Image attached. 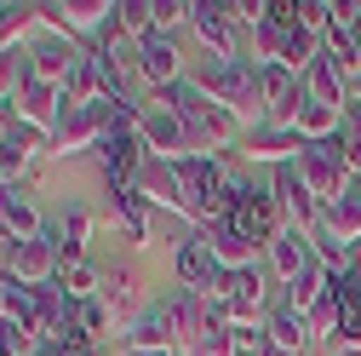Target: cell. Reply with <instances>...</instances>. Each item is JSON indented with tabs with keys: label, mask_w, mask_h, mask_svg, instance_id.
Returning <instances> with one entry per match:
<instances>
[{
	"label": "cell",
	"mask_w": 361,
	"mask_h": 356,
	"mask_svg": "<svg viewBox=\"0 0 361 356\" xmlns=\"http://www.w3.org/2000/svg\"><path fill=\"white\" fill-rule=\"evenodd\" d=\"M258 58L247 52V58H230V64H201L195 69V86L212 98V104H224V109H235L247 126H258L264 121V86H258Z\"/></svg>",
	"instance_id": "1"
},
{
	"label": "cell",
	"mask_w": 361,
	"mask_h": 356,
	"mask_svg": "<svg viewBox=\"0 0 361 356\" xmlns=\"http://www.w3.org/2000/svg\"><path fill=\"white\" fill-rule=\"evenodd\" d=\"M207 304L224 310V322H230V328H264V316L276 310V304H269V282H264L258 264H252V271H224L207 287Z\"/></svg>",
	"instance_id": "2"
},
{
	"label": "cell",
	"mask_w": 361,
	"mask_h": 356,
	"mask_svg": "<svg viewBox=\"0 0 361 356\" xmlns=\"http://www.w3.org/2000/svg\"><path fill=\"white\" fill-rule=\"evenodd\" d=\"M109 98L86 104V109H63L58 132H52V155L58 161H80V155H98V144L109 138Z\"/></svg>",
	"instance_id": "3"
},
{
	"label": "cell",
	"mask_w": 361,
	"mask_h": 356,
	"mask_svg": "<svg viewBox=\"0 0 361 356\" xmlns=\"http://www.w3.org/2000/svg\"><path fill=\"white\" fill-rule=\"evenodd\" d=\"M58 230L47 225V236H35V242H12L6 253H0V276H12L23 287H47L58 282Z\"/></svg>",
	"instance_id": "4"
},
{
	"label": "cell",
	"mask_w": 361,
	"mask_h": 356,
	"mask_svg": "<svg viewBox=\"0 0 361 356\" xmlns=\"http://www.w3.org/2000/svg\"><path fill=\"white\" fill-rule=\"evenodd\" d=\"M98 172H104V190L109 196H121V190H132L138 184V172H144V161H149V150H144V138L138 132H121V126H109V138L98 144Z\"/></svg>",
	"instance_id": "5"
},
{
	"label": "cell",
	"mask_w": 361,
	"mask_h": 356,
	"mask_svg": "<svg viewBox=\"0 0 361 356\" xmlns=\"http://www.w3.org/2000/svg\"><path fill=\"white\" fill-rule=\"evenodd\" d=\"M138 138H144V150H149L155 161H184V155L195 150L190 126L178 121L166 104H155V98H144V126H138Z\"/></svg>",
	"instance_id": "6"
},
{
	"label": "cell",
	"mask_w": 361,
	"mask_h": 356,
	"mask_svg": "<svg viewBox=\"0 0 361 356\" xmlns=\"http://www.w3.org/2000/svg\"><path fill=\"white\" fill-rule=\"evenodd\" d=\"M138 81L149 86V98L184 81V47H178V35H161L155 29V35L138 40Z\"/></svg>",
	"instance_id": "7"
},
{
	"label": "cell",
	"mask_w": 361,
	"mask_h": 356,
	"mask_svg": "<svg viewBox=\"0 0 361 356\" xmlns=\"http://www.w3.org/2000/svg\"><path fill=\"white\" fill-rule=\"evenodd\" d=\"M195 40H201V52L207 64H230V58H247L241 52V29L224 18V0H195V18H190Z\"/></svg>",
	"instance_id": "8"
},
{
	"label": "cell",
	"mask_w": 361,
	"mask_h": 356,
	"mask_svg": "<svg viewBox=\"0 0 361 356\" xmlns=\"http://www.w3.org/2000/svg\"><path fill=\"white\" fill-rule=\"evenodd\" d=\"M269 196H276V207H281L287 225H298V230H315V225H322V201H315V190L298 178V161H287V167L269 172Z\"/></svg>",
	"instance_id": "9"
},
{
	"label": "cell",
	"mask_w": 361,
	"mask_h": 356,
	"mask_svg": "<svg viewBox=\"0 0 361 356\" xmlns=\"http://www.w3.org/2000/svg\"><path fill=\"white\" fill-rule=\"evenodd\" d=\"M86 58V47H75V40H63V35H47L40 29L35 40H29V75L35 81H47V86H69V75H75V64Z\"/></svg>",
	"instance_id": "10"
},
{
	"label": "cell",
	"mask_w": 361,
	"mask_h": 356,
	"mask_svg": "<svg viewBox=\"0 0 361 356\" xmlns=\"http://www.w3.org/2000/svg\"><path fill=\"white\" fill-rule=\"evenodd\" d=\"M247 167H269V172H276V167H287V161H298L304 155V138H298V126H252L247 132V138H241V150H235Z\"/></svg>",
	"instance_id": "11"
},
{
	"label": "cell",
	"mask_w": 361,
	"mask_h": 356,
	"mask_svg": "<svg viewBox=\"0 0 361 356\" xmlns=\"http://www.w3.org/2000/svg\"><path fill=\"white\" fill-rule=\"evenodd\" d=\"M298 178L315 190V201H338L344 190H350V167H344V155H333V144H304V155H298Z\"/></svg>",
	"instance_id": "12"
},
{
	"label": "cell",
	"mask_w": 361,
	"mask_h": 356,
	"mask_svg": "<svg viewBox=\"0 0 361 356\" xmlns=\"http://www.w3.org/2000/svg\"><path fill=\"white\" fill-rule=\"evenodd\" d=\"M218 276H224V271H218V259H212V247H207L201 230H190L184 242L172 247V282H178V287H190V293L207 299V287H212Z\"/></svg>",
	"instance_id": "13"
},
{
	"label": "cell",
	"mask_w": 361,
	"mask_h": 356,
	"mask_svg": "<svg viewBox=\"0 0 361 356\" xmlns=\"http://www.w3.org/2000/svg\"><path fill=\"white\" fill-rule=\"evenodd\" d=\"M115 345H121V356H132V350H178V333H172V322H166V304L155 299V304H144L132 322H121L115 328Z\"/></svg>",
	"instance_id": "14"
},
{
	"label": "cell",
	"mask_w": 361,
	"mask_h": 356,
	"mask_svg": "<svg viewBox=\"0 0 361 356\" xmlns=\"http://www.w3.org/2000/svg\"><path fill=\"white\" fill-rule=\"evenodd\" d=\"M0 236H6V247H12V242H35V236H47V218H40L29 184H23V190H0Z\"/></svg>",
	"instance_id": "15"
},
{
	"label": "cell",
	"mask_w": 361,
	"mask_h": 356,
	"mask_svg": "<svg viewBox=\"0 0 361 356\" xmlns=\"http://www.w3.org/2000/svg\"><path fill=\"white\" fill-rule=\"evenodd\" d=\"M149 196L132 184V190H121V196H109V225H115V236L121 242H132V247H149Z\"/></svg>",
	"instance_id": "16"
},
{
	"label": "cell",
	"mask_w": 361,
	"mask_h": 356,
	"mask_svg": "<svg viewBox=\"0 0 361 356\" xmlns=\"http://www.w3.org/2000/svg\"><path fill=\"white\" fill-rule=\"evenodd\" d=\"M98 299L115 310V322H132L144 310V276L132 271V264H109L104 282H98Z\"/></svg>",
	"instance_id": "17"
},
{
	"label": "cell",
	"mask_w": 361,
	"mask_h": 356,
	"mask_svg": "<svg viewBox=\"0 0 361 356\" xmlns=\"http://www.w3.org/2000/svg\"><path fill=\"white\" fill-rule=\"evenodd\" d=\"M18 121L35 126V132H58V121H63V93L29 75V81H23V93H18Z\"/></svg>",
	"instance_id": "18"
},
{
	"label": "cell",
	"mask_w": 361,
	"mask_h": 356,
	"mask_svg": "<svg viewBox=\"0 0 361 356\" xmlns=\"http://www.w3.org/2000/svg\"><path fill=\"white\" fill-rule=\"evenodd\" d=\"M264 339L276 345L281 356H310V345H315V328H310V316L304 310H287V304H276L264 316Z\"/></svg>",
	"instance_id": "19"
},
{
	"label": "cell",
	"mask_w": 361,
	"mask_h": 356,
	"mask_svg": "<svg viewBox=\"0 0 361 356\" xmlns=\"http://www.w3.org/2000/svg\"><path fill=\"white\" fill-rule=\"evenodd\" d=\"M264 259H269V276H276V282H293V276L304 271V264L315 259V253H310V230H298V225H281V236L264 247Z\"/></svg>",
	"instance_id": "20"
},
{
	"label": "cell",
	"mask_w": 361,
	"mask_h": 356,
	"mask_svg": "<svg viewBox=\"0 0 361 356\" xmlns=\"http://www.w3.org/2000/svg\"><path fill=\"white\" fill-rule=\"evenodd\" d=\"M315 230H327L333 242H344V247L361 253V190H344L338 201H327V207H322V225H315Z\"/></svg>",
	"instance_id": "21"
},
{
	"label": "cell",
	"mask_w": 361,
	"mask_h": 356,
	"mask_svg": "<svg viewBox=\"0 0 361 356\" xmlns=\"http://www.w3.org/2000/svg\"><path fill=\"white\" fill-rule=\"evenodd\" d=\"M201 236H207V247L218 259V271H252V264H258V247L241 242L230 225H201Z\"/></svg>",
	"instance_id": "22"
},
{
	"label": "cell",
	"mask_w": 361,
	"mask_h": 356,
	"mask_svg": "<svg viewBox=\"0 0 361 356\" xmlns=\"http://www.w3.org/2000/svg\"><path fill=\"white\" fill-rule=\"evenodd\" d=\"M40 35V6H23V0H0V52H18Z\"/></svg>",
	"instance_id": "23"
},
{
	"label": "cell",
	"mask_w": 361,
	"mask_h": 356,
	"mask_svg": "<svg viewBox=\"0 0 361 356\" xmlns=\"http://www.w3.org/2000/svg\"><path fill=\"white\" fill-rule=\"evenodd\" d=\"M0 316L18 322V328H29L40 339V293L23 287V282H12V276H0Z\"/></svg>",
	"instance_id": "24"
},
{
	"label": "cell",
	"mask_w": 361,
	"mask_h": 356,
	"mask_svg": "<svg viewBox=\"0 0 361 356\" xmlns=\"http://www.w3.org/2000/svg\"><path fill=\"white\" fill-rule=\"evenodd\" d=\"M247 47H252V58H258V64H281V47H287V23H281V18H269V6H264V18L247 29Z\"/></svg>",
	"instance_id": "25"
},
{
	"label": "cell",
	"mask_w": 361,
	"mask_h": 356,
	"mask_svg": "<svg viewBox=\"0 0 361 356\" xmlns=\"http://www.w3.org/2000/svg\"><path fill=\"white\" fill-rule=\"evenodd\" d=\"M344 132V109H327V104H304V115H298V138L304 144H327V138H338Z\"/></svg>",
	"instance_id": "26"
},
{
	"label": "cell",
	"mask_w": 361,
	"mask_h": 356,
	"mask_svg": "<svg viewBox=\"0 0 361 356\" xmlns=\"http://www.w3.org/2000/svg\"><path fill=\"white\" fill-rule=\"evenodd\" d=\"M98 98H104V75H98L92 58H80L75 75H69V86H63V109H86V104H98Z\"/></svg>",
	"instance_id": "27"
},
{
	"label": "cell",
	"mask_w": 361,
	"mask_h": 356,
	"mask_svg": "<svg viewBox=\"0 0 361 356\" xmlns=\"http://www.w3.org/2000/svg\"><path fill=\"white\" fill-rule=\"evenodd\" d=\"M115 23H121V35L138 47L144 35H155V0H115Z\"/></svg>",
	"instance_id": "28"
},
{
	"label": "cell",
	"mask_w": 361,
	"mask_h": 356,
	"mask_svg": "<svg viewBox=\"0 0 361 356\" xmlns=\"http://www.w3.org/2000/svg\"><path fill=\"white\" fill-rule=\"evenodd\" d=\"M98 282H104V271H98L92 259H80V264H63V271H58V287H63L69 299H92V293H98Z\"/></svg>",
	"instance_id": "29"
},
{
	"label": "cell",
	"mask_w": 361,
	"mask_h": 356,
	"mask_svg": "<svg viewBox=\"0 0 361 356\" xmlns=\"http://www.w3.org/2000/svg\"><path fill=\"white\" fill-rule=\"evenodd\" d=\"M75 328H86L92 339H109V328H121V322H115V310L92 293V299H75Z\"/></svg>",
	"instance_id": "30"
},
{
	"label": "cell",
	"mask_w": 361,
	"mask_h": 356,
	"mask_svg": "<svg viewBox=\"0 0 361 356\" xmlns=\"http://www.w3.org/2000/svg\"><path fill=\"white\" fill-rule=\"evenodd\" d=\"M23 81H29V47H18V52H0V104H18Z\"/></svg>",
	"instance_id": "31"
},
{
	"label": "cell",
	"mask_w": 361,
	"mask_h": 356,
	"mask_svg": "<svg viewBox=\"0 0 361 356\" xmlns=\"http://www.w3.org/2000/svg\"><path fill=\"white\" fill-rule=\"evenodd\" d=\"M195 18V0H155V29L172 35V29H184Z\"/></svg>",
	"instance_id": "32"
},
{
	"label": "cell",
	"mask_w": 361,
	"mask_h": 356,
	"mask_svg": "<svg viewBox=\"0 0 361 356\" xmlns=\"http://www.w3.org/2000/svg\"><path fill=\"white\" fill-rule=\"evenodd\" d=\"M338 322H344V316H338V304L322 293V304L310 310V328H315V339H338Z\"/></svg>",
	"instance_id": "33"
},
{
	"label": "cell",
	"mask_w": 361,
	"mask_h": 356,
	"mask_svg": "<svg viewBox=\"0 0 361 356\" xmlns=\"http://www.w3.org/2000/svg\"><path fill=\"white\" fill-rule=\"evenodd\" d=\"M350 104H361V75H350Z\"/></svg>",
	"instance_id": "34"
},
{
	"label": "cell",
	"mask_w": 361,
	"mask_h": 356,
	"mask_svg": "<svg viewBox=\"0 0 361 356\" xmlns=\"http://www.w3.org/2000/svg\"><path fill=\"white\" fill-rule=\"evenodd\" d=\"M350 190H361V167H355V172H350Z\"/></svg>",
	"instance_id": "35"
},
{
	"label": "cell",
	"mask_w": 361,
	"mask_h": 356,
	"mask_svg": "<svg viewBox=\"0 0 361 356\" xmlns=\"http://www.w3.org/2000/svg\"><path fill=\"white\" fill-rule=\"evenodd\" d=\"M276 356H281V350H276Z\"/></svg>",
	"instance_id": "36"
}]
</instances>
